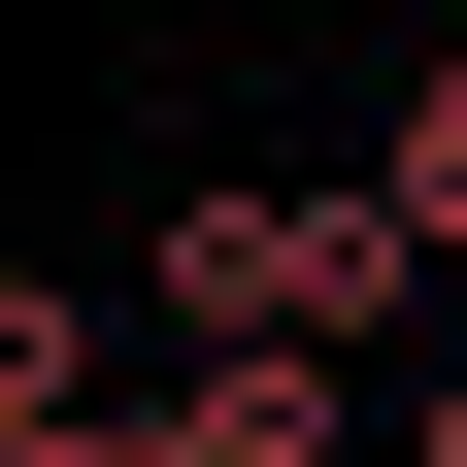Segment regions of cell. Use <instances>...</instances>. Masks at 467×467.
<instances>
[{
    "instance_id": "1",
    "label": "cell",
    "mask_w": 467,
    "mask_h": 467,
    "mask_svg": "<svg viewBox=\"0 0 467 467\" xmlns=\"http://www.w3.org/2000/svg\"><path fill=\"white\" fill-rule=\"evenodd\" d=\"M134 301L201 334V368H334V334H400V301H434V234H400V167H201Z\"/></svg>"
},
{
    "instance_id": "2",
    "label": "cell",
    "mask_w": 467,
    "mask_h": 467,
    "mask_svg": "<svg viewBox=\"0 0 467 467\" xmlns=\"http://www.w3.org/2000/svg\"><path fill=\"white\" fill-rule=\"evenodd\" d=\"M67 434H134V400H100V301L0 267V467H67Z\"/></svg>"
},
{
    "instance_id": "3",
    "label": "cell",
    "mask_w": 467,
    "mask_h": 467,
    "mask_svg": "<svg viewBox=\"0 0 467 467\" xmlns=\"http://www.w3.org/2000/svg\"><path fill=\"white\" fill-rule=\"evenodd\" d=\"M400 234H434V267H467V67L400 100Z\"/></svg>"
}]
</instances>
